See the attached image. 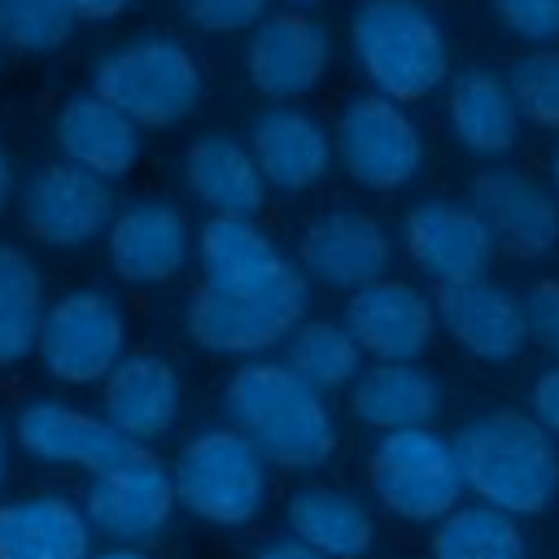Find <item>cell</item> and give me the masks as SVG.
<instances>
[{"instance_id":"cell-15","label":"cell","mask_w":559,"mask_h":559,"mask_svg":"<svg viewBox=\"0 0 559 559\" xmlns=\"http://www.w3.org/2000/svg\"><path fill=\"white\" fill-rule=\"evenodd\" d=\"M175 507H179V493H175L170 467H162L148 450H140L105 472H92L83 511L96 533L114 537L118 546H140L170 524Z\"/></svg>"},{"instance_id":"cell-16","label":"cell","mask_w":559,"mask_h":559,"mask_svg":"<svg viewBox=\"0 0 559 559\" xmlns=\"http://www.w3.org/2000/svg\"><path fill=\"white\" fill-rule=\"evenodd\" d=\"M467 201L485 218L493 245L520 262H537L559 249V197L520 166H489L472 179Z\"/></svg>"},{"instance_id":"cell-23","label":"cell","mask_w":559,"mask_h":559,"mask_svg":"<svg viewBox=\"0 0 559 559\" xmlns=\"http://www.w3.org/2000/svg\"><path fill=\"white\" fill-rule=\"evenodd\" d=\"M140 122L127 118L118 105H109L100 92H87V96H74L61 105L57 114V148L66 162L100 175V179H122L135 162H140Z\"/></svg>"},{"instance_id":"cell-30","label":"cell","mask_w":559,"mask_h":559,"mask_svg":"<svg viewBox=\"0 0 559 559\" xmlns=\"http://www.w3.org/2000/svg\"><path fill=\"white\" fill-rule=\"evenodd\" d=\"M44 319V284L35 262L17 245H0V367L35 354Z\"/></svg>"},{"instance_id":"cell-44","label":"cell","mask_w":559,"mask_h":559,"mask_svg":"<svg viewBox=\"0 0 559 559\" xmlns=\"http://www.w3.org/2000/svg\"><path fill=\"white\" fill-rule=\"evenodd\" d=\"M284 4H310V0H284Z\"/></svg>"},{"instance_id":"cell-13","label":"cell","mask_w":559,"mask_h":559,"mask_svg":"<svg viewBox=\"0 0 559 559\" xmlns=\"http://www.w3.org/2000/svg\"><path fill=\"white\" fill-rule=\"evenodd\" d=\"M297 262L323 288H358L389 275L393 236L380 214L362 205H328L297 236Z\"/></svg>"},{"instance_id":"cell-35","label":"cell","mask_w":559,"mask_h":559,"mask_svg":"<svg viewBox=\"0 0 559 559\" xmlns=\"http://www.w3.org/2000/svg\"><path fill=\"white\" fill-rule=\"evenodd\" d=\"M179 13L201 35H245L271 13V0H179Z\"/></svg>"},{"instance_id":"cell-5","label":"cell","mask_w":559,"mask_h":559,"mask_svg":"<svg viewBox=\"0 0 559 559\" xmlns=\"http://www.w3.org/2000/svg\"><path fill=\"white\" fill-rule=\"evenodd\" d=\"M92 92H100L109 105H118L140 127H175L183 122L201 96L205 79L197 57L170 39V35H140L118 48H109L92 70Z\"/></svg>"},{"instance_id":"cell-4","label":"cell","mask_w":559,"mask_h":559,"mask_svg":"<svg viewBox=\"0 0 559 559\" xmlns=\"http://www.w3.org/2000/svg\"><path fill=\"white\" fill-rule=\"evenodd\" d=\"M175 493L188 515L214 528H245L262 515L271 489L266 454L240 428H205L197 432L175 467Z\"/></svg>"},{"instance_id":"cell-31","label":"cell","mask_w":559,"mask_h":559,"mask_svg":"<svg viewBox=\"0 0 559 559\" xmlns=\"http://www.w3.org/2000/svg\"><path fill=\"white\" fill-rule=\"evenodd\" d=\"M362 349L354 341V332L345 323H328V319H301L288 332V367L297 376H306L314 389L336 393L349 389L362 371Z\"/></svg>"},{"instance_id":"cell-21","label":"cell","mask_w":559,"mask_h":559,"mask_svg":"<svg viewBox=\"0 0 559 559\" xmlns=\"http://www.w3.org/2000/svg\"><path fill=\"white\" fill-rule=\"evenodd\" d=\"M13 437L35 463L79 467V472H105L144 450L140 441L122 437L105 415H92L66 402H31L17 415Z\"/></svg>"},{"instance_id":"cell-22","label":"cell","mask_w":559,"mask_h":559,"mask_svg":"<svg viewBox=\"0 0 559 559\" xmlns=\"http://www.w3.org/2000/svg\"><path fill=\"white\" fill-rule=\"evenodd\" d=\"M100 415L140 445L166 437L179 419V371L162 354H122L100 380Z\"/></svg>"},{"instance_id":"cell-12","label":"cell","mask_w":559,"mask_h":559,"mask_svg":"<svg viewBox=\"0 0 559 559\" xmlns=\"http://www.w3.org/2000/svg\"><path fill=\"white\" fill-rule=\"evenodd\" d=\"M22 223L35 240L52 249H74L96 240L114 223V192L109 179L74 166V162H44L22 183Z\"/></svg>"},{"instance_id":"cell-18","label":"cell","mask_w":559,"mask_h":559,"mask_svg":"<svg viewBox=\"0 0 559 559\" xmlns=\"http://www.w3.org/2000/svg\"><path fill=\"white\" fill-rule=\"evenodd\" d=\"M192 249H197L192 227L175 201H157V197L131 201L105 227L109 266L118 280H127L135 288H153V284L175 280L188 266Z\"/></svg>"},{"instance_id":"cell-43","label":"cell","mask_w":559,"mask_h":559,"mask_svg":"<svg viewBox=\"0 0 559 559\" xmlns=\"http://www.w3.org/2000/svg\"><path fill=\"white\" fill-rule=\"evenodd\" d=\"M550 188H555V192H559V148H555V153H550Z\"/></svg>"},{"instance_id":"cell-34","label":"cell","mask_w":559,"mask_h":559,"mask_svg":"<svg viewBox=\"0 0 559 559\" xmlns=\"http://www.w3.org/2000/svg\"><path fill=\"white\" fill-rule=\"evenodd\" d=\"M489 17L515 44H559V0H489Z\"/></svg>"},{"instance_id":"cell-29","label":"cell","mask_w":559,"mask_h":559,"mask_svg":"<svg viewBox=\"0 0 559 559\" xmlns=\"http://www.w3.org/2000/svg\"><path fill=\"white\" fill-rule=\"evenodd\" d=\"M432 559H528L524 524L489 502H459L432 524Z\"/></svg>"},{"instance_id":"cell-25","label":"cell","mask_w":559,"mask_h":559,"mask_svg":"<svg viewBox=\"0 0 559 559\" xmlns=\"http://www.w3.org/2000/svg\"><path fill=\"white\" fill-rule=\"evenodd\" d=\"M445 122L450 135L476 157H502L520 144L524 114L515 92L493 70H463L445 87Z\"/></svg>"},{"instance_id":"cell-6","label":"cell","mask_w":559,"mask_h":559,"mask_svg":"<svg viewBox=\"0 0 559 559\" xmlns=\"http://www.w3.org/2000/svg\"><path fill=\"white\" fill-rule=\"evenodd\" d=\"M367 489L402 524H437L467 493L454 441L432 432V424L380 432L367 454Z\"/></svg>"},{"instance_id":"cell-1","label":"cell","mask_w":559,"mask_h":559,"mask_svg":"<svg viewBox=\"0 0 559 559\" xmlns=\"http://www.w3.org/2000/svg\"><path fill=\"white\" fill-rule=\"evenodd\" d=\"M231 428H240L271 467L314 472L336 450V419L323 389L275 358H240L223 393Z\"/></svg>"},{"instance_id":"cell-14","label":"cell","mask_w":559,"mask_h":559,"mask_svg":"<svg viewBox=\"0 0 559 559\" xmlns=\"http://www.w3.org/2000/svg\"><path fill=\"white\" fill-rule=\"evenodd\" d=\"M432 306H437V328L476 362L502 367L520 358L528 345L524 297H515L489 275L432 284Z\"/></svg>"},{"instance_id":"cell-42","label":"cell","mask_w":559,"mask_h":559,"mask_svg":"<svg viewBox=\"0 0 559 559\" xmlns=\"http://www.w3.org/2000/svg\"><path fill=\"white\" fill-rule=\"evenodd\" d=\"M4 472H9V432L0 428V485H4Z\"/></svg>"},{"instance_id":"cell-20","label":"cell","mask_w":559,"mask_h":559,"mask_svg":"<svg viewBox=\"0 0 559 559\" xmlns=\"http://www.w3.org/2000/svg\"><path fill=\"white\" fill-rule=\"evenodd\" d=\"M297 323H301L297 314H288L271 301L231 293L210 280H201L183 306L188 341L218 358H258L262 349H275L280 341H288V332Z\"/></svg>"},{"instance_id":"cell-28","label":"cell","mask_w":559,"mask_h":559,"mask_svg":"<svg viewBox=\"0 0 559 559\" xmlns=\"http://www.w3.org/2000/svg\"><path fill=\"white\" fill-rule=\"evenodd\" d=\"M349 411L376 432L432 424L441 415V380L419 362H371L349 384Z\"/></svg>"},{"instance_id":"cell-36","label":"cell","mask_w":559,"mask_h":559,"mask_svg":"<svg viewBox=\"0 0 559 559\" xmlns=\"http://www.w3.org/2000/svg\"><path fill=\"white\" fill-rule=\"evenodd\" d=\"M524 314H528V341L542 345L546 358L559 362V280L546 275L524 293Z\"/></svg>"},{"instance_id":"cell-41","label":"cell","mask_w":559,"mask_h":559,"mask_svg":"<svg viewBox=\"0 0 559 559\" xmlns=\"http://www.w3.org/2000/svg\"><path fill=\"white\" fill-rule=\"evenodd\" d=\"M96 559H144L135 546H114V550H105V555H96Z\"/></svg>"},{"instance_id":"cell-2","label":"cell","mask_w":559,"mask_h":559,"mask_svg":"<svg viewBox=\"0 0 559 559\" xmlns=\"http://www.w3.org/2000/svg\"><path fill=\"white\" fill-rule=\"evenodd\" d=\"M463 485L515 520L546 515L559 502V441L537 415L485 411L454 432Z\"/></svg>"},{"instance_id":"cell-3","label":"cell","mask_w":559,"mask_h":559,"mask_svg":"<svg viewBox=\"0 0 559 559\" xmlns=\"http://www.w3.org/2000/svg\"><path fill=\"white\" fill-rule=\"evenodd\" d=\"M349 52L371 92L419 105L450 79V35L424 0H358Z\"/></svg>"},{"instance_id":"cell-27","label":"cell","mask_w":559,"mask_h":559,"mask_svg":"<svg viewBox=\"0 0 559 559\" xmlns=\"http://www.w3.org/2000/svg\"><path fill=\"white\" fill-rule=\"evenodd\" d=\"M284 524L297 542L319 550L323 559H362L376 546V520L341 485H297L284 507Z\"/></svg>"},{"instance_id":"cell-8","label":"cell","mask_w":559,"mask_h":559,"mask_svg":"<svg viewBox=\"0 0 559 559\" xmlns=\"http://www.w3.org/2000/svg\"><path fill=\"white\" fill-rule=\"evenodd\" d=\"M197 262H201V280L210 284L271 301L297 319L306 314L310 275L249 214H210L197 231Z\"/></svg>"},{"instance_id":"cell-10","label":"cell","mask_w":559,"mask_h":559,"mask_svg":"<svg viewBox=\"0 0 559 559\" xmlns=\"http://www.w3.org/2000/svg\"><path fill=\"white\" fill-rule=\"evenodd\" d=\"M332 70V35L301 4L266 13L245 44V79L266 100H306Z\"/></svg>"},{"instance_id":"cell-39","label":"cell","mask_w":559,"mask_h":559,"mask_svg":"<svg viewBox=\"0 0 559 559\" xmlns=\"http://www.w3.org/2000/svg\"><path fill=\"white\" fill-rule=\"evenodd\" d=\"M70 4H74V13L87 17V22H109V17H118V13L131 9V0H70Z\"/></svg>"},{"instance_id":"cell-26","label":"cell","mask_w":559,"mask_h":559,"mask_svg":"<svg viewBox=\"0 0 559 559\" xmlns=\"http://www.w3.org/2000/svg\"><path fill=\"white\" fill-rule=\"evenodd\" d=\"M92 520L61 493H35L0 507V559H87Z\"/></svg>"},{"instance_id":"cell-11","label":"cell","mask_w":559,"mask_h":559,"mask_svg":"<svg viewBox=\"0 0 559 559\" xmlns=\"http://www.w3.org/2000/svg\"><path fill=\"white\" fill-rule=\"evenodd\" d=\"M402 249H406L411 266H419L432 284L489 275V262L498 253L476 205L454 201V197H419L415 205H406Z\"/></svg>"},{"instance_id":"cell-24","label":"cell","mask_w":559,"mask_h":559,"mask_svg":"<svg viewBox=\"0 0 559 559\" xmlns=\"http://www.w3.org/2000/svg\"><path fill=\"white\" fill-rule=\"evenodd\" d=\"M183 188L210 214H249V218H258L271 192L253 148L227 131H205L183 148Z\"/></svg>"},{"instance_id":"cell-19","label":"cell","mask_w":559,"mask_h":559,"mask_svg":"<svg viewBox=\"0 0 559 559\" xmlns=\"http://www.w3.org/2000/svg\"><path fill=\"white\" fill-rule=\"evenodd\" d=\"M249 148L258 157L266 188L284 197L314 192L336 162L332 131L323 127V118H314L297 100H275L271 109H262L253 118Z\"/></svg>"},{"instance_id":"cell-37","label":"cell","mask_w":559,"mask_h":559,"mask_svg":"<svg viewBox=\"0 0 559 559\" xmlns=\"http://www.w3.org/2000/svg\"><path fill=\"white\" fill-rule=\"evenodd\" d=\"M533 415L550 428V437L559 441V362H550L537 380H533Z\"/></svg>"},{"instance_id":"cell-40","label":"cell","mask_w":559,"mask_h":559,"mask_svg":"<svg viewBox=\"0 0 559 559\" xmlns=\"http://www.w3.org/2000/svg\"><path fill=\"white\" fill-rule=\"evenodd\" d=\"M9 192H13V170H9V157H4V148H0V214H4V205H9Z\"/></svg>"},{"instance_id":"cell-7","label":"cell","mask_w":559,"mask_h":559,"mask_svg":"<svg viewBox=\"0 0 559 559\" xmlns=\"http://www.w3.org/2000/svg\"><path fill=\"white\" fill-rule=\"evenodd\" d=\"M332 148L349 183L380 197L411 188L428 162L419 122L406 114L402 100H389L380 92H358L336 109Z\"/></svg>"},{"instance_id":"cell-33","label":"cell","mask_w":559,"mask_h":559,"mask_svg":"<svg viewBox=\"0 0 559 559\" xmlns=\"http://www.w3.org/2000/svg\"><path fill=\"white\" fill-rule=\"evenodd\" d=\"M507 83L515 92L524 122H533L542 131H559V44L528 48L507 70Z\"/></svg>"},{"instance_id":"cell-32","label":"cell","mask_w":559,"mask_h":559,"mask_svg":"<svg viewBox=\"0 0 559 559\" xmlns=\"http://www.w3.org/2000/svg\"><path fill=\"white\" fill-rule=\"evenodd\" d=\"M70 0H0V44L17 52H52L74 35Z\"/></svg>"},{"instance_id":"cell-17","label":"cell","mask_w":559,"mask_h":559,"mask_svg":"<svg viewBox=\"0 0 559 559\" xmlns=\"http://www.w3.org/2000/svg\"><path fill=\"white\" fill-rule=\"evenodd\" d=\"M345 328L358 349L376 362H419L437 341L432 293H419L406 280H367L345 297Z\"/></svg>"},{"instance_id":"cell-38","label":"cell","mask_w":559,"mask_h":559,"mask_svg":"<svg viewBox=\"0 0 559 559\" xmlns=\"http://www.w3.org/2000/svg\"><path fill=\"white\" fill-rule=\"evenodd\" d=\"M253 559H323V555L310 550L306 542H297V537L288 533V537H271V542H262Z\"/></svg>"},{"instance_id":"cell-9","label":"cell","mask_w":559,"mask_h":559,"mask_svg":"<svg viewBox=\"0 0 559 559\" xmlns=\"http://www.w3.org/2000/svg\"><path fill=\"white\" fill-rule=\"evenodd\" d=\"M127 349L122 306L105 288H74L44 306L35 354L61 384H100Z\"/></svg>"}]
</instances>
